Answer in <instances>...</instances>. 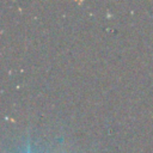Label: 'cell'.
I'll use <instances>...</instances> for the list:
<instances>
[{
	"instance_id": "6da1fadb",
	"label": "cell",
	"mask_w": 153,
	"mask_h": 153,
	"mask_svg": "<svg viewBox=\"0 0 153 153\" xmlns=\"http://www.w3.org/2000/svg\"><path fill=\"white\" fill-rule=\"evenodd\" d=\"M27 153H29V152H27Z\"/></svg>"
}]
</instances>
